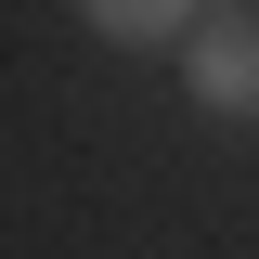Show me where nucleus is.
Instances as JSON below:
<instances>
[{
    "label": "nucleus",
    "instance_id": "1",
    "mask_svg": "<svg viewBox=\"0 0 259 259\" xmlns=\"http://www.w3.org/2000/svg\"><path fill=\"white\" fill-rule=\"evenodd\" d=\"M182 91L233 130L259 117V0H207V26L182 39Z\"/></svg>",
    "mask_w": 259,
    "mask_h": 259
},
{
    "label": "nucleus",
    "instance_id": "2",
    "mask_svg": "<svg viewBox=\"0 0 259 259\" xmlns=\"http://www.w3.org/2000/svg\"><path fill=\"white\" fill-rule=\"evenodd\" d=\"M78 26L117 39V52H182V39L207 26V0H78Z\"/></svg>",
    "mask_w": 259,
    "mask_h": 259
}]
</instances>
